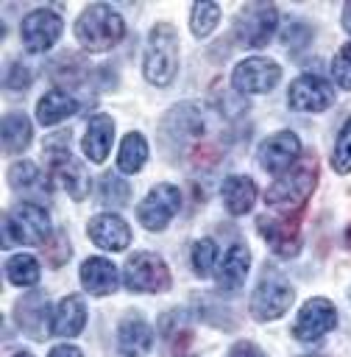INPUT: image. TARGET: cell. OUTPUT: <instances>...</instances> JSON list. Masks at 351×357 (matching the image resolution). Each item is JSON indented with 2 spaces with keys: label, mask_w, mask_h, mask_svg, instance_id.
<instances>
[{
  "label": "cell",
  "mask_w": 351,
  "mask_h": 357,
  "mask_svg": "<svg viewBox=\"0 0 351 357\" xmlns=\"http://www.w3.org/2000/svg\"><path fill=\"white\" fill-rule=\"evenodd\" d=\"M123 282L131 293H164L170 287V271L159 254L136 251L125 262Z\"/></svg>",
  "instance_id": "7"
},
{
  "label": "cell",
  "mask_w": 351,
  "mask_h": 357,
  "mask_svg": "<svg viewBox=\"0 0 351 357\" xmlns=\"http://www.w3.org/2000/svg\"><path fill=\"white\" fill-rule=\"evenodd\" d=\"M178 67V36L170 22H156L145 50V78L153 86H167Z\"/></svg>",
  "instance_id": "4"
},
{
  "label": "cell",
  "mask_w": 351,
  "mask_h": 357,
  "mask_svg": "<svg viewBox=\"0 0 351 357\" xmlns=\"http://www.w3.org/2000/svg\"><path fill=\"white\" fill-rule=\"evenodd\" d=\"M334 326H337V310H334V304L329 298H320L318 296V298H309L301 307V312H298V318L292 324V335L298 340H320Z\"/></svg>",
  "instance_id": "11"
},
{
  "label": "cell",
  "mask_w": 351,
  "mask_h": 357,
  "mask_svg": "<svg viewBox=\"0 0 351 357\" xmlns=\"http://www.w3.org/2000/svg\"><path fill=\"white\" fill-rule=\"evenodd\" d=\"M153 346V329L139 312H128L117 326V349L123 357H145Z\"/></svg>",
  "instance_id": "16"
},
{
  "label": "cell",
  "mask_w": 351,
  "mask_h": 357,
  "mask_svg": "<svg viewBox=\"0 0 351 357\" xmlns=\"http://www.w3.org/2000/svg\"><path fill=\"white\" fill-rule=\"evenodd\" d=\"M301 153V139L292 134V131H279V134H270L267 139H262L256 156H259V165L262 170L267 173H284L287 167L295 165Z\"/></svg>",
  "instance_id": "15"
},
{
  "label": "cell",
  "mask_w": 351,
  "mask_h": 357,
  "mask_svg": "<svg viewBox=\"0 0 351 357\" xmlns=\"http://www.w3.org/2000/svg\"><path fill=\"white\" fill-rule=\"evenodd\" d=\"M332 75L340 89H351V42L343 45L337 56L332 59Z\"/></svg>",
  "instance_id": "34"
},
{
  "label": "cell",
  "mask_w": 351,
  "mask_h": 357,
  "mask_svg": "<svg viewBox=\"0 0 351 357\" xmlns=\"http://www.w3.org/2000/svg\"><path fill=\"white\" fill-rule=\"evenodd\" d=\"M306 357H323V354H306Z\"/></svg>",
  "instance_id": "42"
},
{
  "label": "cell",
  "mask_w": 351,
  "mask_h": 357,
  "mask_svg": "<svg viewBox=\"0 0 351 357\" xmlns=\"http://www.w3.org/2000/svg\"><path fill=\"white\" fill-rule=\"evenodd\" d=\"M343 28L351 33V3H345V8H343Z\"/></svg>",
  "instance_id": "39"
},
{
  "label": "cell",
  "mask_w": 351,
  "mask_h": 357,
  "mask_svg": "<svg viewBox=\"0 0 351 357\" xmlns=\"http://www.w3.org/2000/svg\"><path fill=\"white\" fill-rule=\"evenodd\" d=\"M14 357H33V354H28V351H17Z\"/></svg>",
  "instance_id": "40"
},
{
  "label": "cell",
  "mask_w": 351,
  "mask_h": 357,
  "mask_svg": "<svg viewBox=\"0 0 351 357\" xmlns=\"http://www.w3.org/2000/svg\"><path fill=\"white\" fill-rule=\"evenodd\" d=\"M332 167L337 173H351V117L343 123L334 151H332Z\"/></svg>",
  "instance_id": "33"
},
{
  "label": "cell",
  "mask_w": 351,
  "mask_h": 357,
  "mask_svg": "<svg viewBox=\"0 0 351 357\" xmlns=\"http://www.w3.org/2000/svg\"><path fill=\"white\" fill-rule=\"evenodd\" d=\"M345 240H348V243H351V229H348V231H345Z\"/></svg>",
  "instance_id": "41"
},
{
  "label": "cell",
  "mask_w": 351,
  "mask_h": 357,
  "mask_svg": "<svg viewBox=\"0 0 351 357\" xmlns=\"http://www.w3.org/2000/svg\"><path fill=\"white\" fill-rule=\"evenodd\" d=\"M198 134H201V109L192 103H178L162 126V139L167 142L173 137L176 145H184V142L195 139Z\"/></svg>",
  "instance_id": "20"
},
{
  "label": "cell",
  "mask_w": 351,
  "mask_h": 357,
  "mask_svg": "<svg viewBox=\"0 0 351 357\" xmlns=\"http://www.w3.org/2000/svg\"><path fill=\"white\" fill-rule=\"evenodd\" d=\"M114 142V120L109 114H95L84 134V153L92 162H103Z\"/></svg>",
  "instance_id": "22"
},
{
  "label": "cell",
  "mask_w": 351,
  "mask_h": 357,
  "mask_svg": "<svg viewBox=\"0 0 351 357\" xmlns=\"http://www.w3.org/2000/svg\"><path fill=\"white\" fill-rule=\"evenodd\" d=\"M75 112H78V100H75L72 95L61 92V89L45 92V95L39 98V103H36V120H39L42 126L61 123L64 117H70V114H75Z\"/></svg>",
  "instance_id": "25"
},
{
  "label": "cell",
  "mask_w": 351,
  "mask_h": 357,
  "mask_svg": "<svg viewBox=\"0 0 351 357\" xmlns=\"http://www.w3.org/2000/svg\"><path fill=\"white\" fill-rule=\"evenodd\" d=\"M70 131H58V134H50L45 139V156H47V165H50V173L53 178L67 190L70 198L81 201L89 190V181H86V170L81 167V162L70 153Z\"/></svg>",
  "instance_id": "5"
},
{
  "label": "cell",
  "mask_w": 351,
  "mask_h": 357,
  "mask_svg": "<svg viewBox=\"0 0 351 357\" xmlns=\"http://www.w3.org/2000/svg\"><path fill=\"white\" fill-rule=\"evenodd\" d=\"M226 357H262V351H259L251 340H237V343L228 349Z\"/></svg>",
  "instance_id": "37"
},
{
  "label": "cell",
  "mask_w": 351,
  "mask_h": 357,
  "mask_svg": "<svg viewBox=\"0 0 351 357\" xmlns=\"http://www.w3.org/2000/svg\"><path fill=\"white\" fill-rule=\"evenodd\" d=\"M292 296H295V290L290 287V282L273 265H265V271L256 282V290L251 296V315L256 321H276L290 310Z\"/></svg>",
  "instance_id": "6"
},
{
  "label": "cell",
  "mask_w": 351,
  "mask_h": 357,
  "mask_svg": "<svg viewBox=\"0 0 351 357\" xmlns=\"http://www.w3.org/2000/svg\"><path fill=\"white\" fill-rule=\"evenodd\" d=\"M287 100H290V106H292L295 112H323V109L332 106L334 92H332V86H329L326 78L306 73V75H298V78L290 84Z\"/></svg>",
  "instance_id": "14"
},
{
  "label": "cell",
  "mask_w": 351,
  "mask_h": 357,
  "mask_svg": "<svg viewBox=\"0 0 351 357\" xmlns=\"http://www.w3.org/2000/svg\"><path fill=\"white\" fill-rule=\"evenodd\" d=\"M61 36V17L53 8H36L22 20V42L31 53L50 50Z\"/></svg>",
  "instance_id": "12"
},
{
  "label": "cell",
  "mask_w": 351,
  "mask_h": 357,
  "mask_svg": "<svg viewBox=\"0 0 351 357\" xmlns=\"http://www.w3.org/2000/svg\"><path fill=\"white\" fill-rule=\"evenodd\" d=\"M86 324V304H84V296H67L58 301L56 312H53V335L58 337H75Z\"/></svg>",
  "instance_id": "21"
},
{
  "label": "cell",
  "mask_w": 351,
  "mask_h": 357,
  "mask_svg": "<svg viewBox=\"0 0 351 357\" xmlns=\"http://www.w3.org/2000/svg\"><path fill=\"white\" fill-rule=\"evenodd\" d=\"M145 162H148V142H145V137L136 134V131L125 134V139L120 142L117 167H120L123 173H136Z\"/></svg>",
  "instance_id": "27"
},
{
  "label": "cell",
  "mask_w": 351,
  "mask_h": 357,
  "mask_svg": "<svg viewBox=\"0 0 351 357\" xmlns=\"http://www.w3.org/2000/svg\"><path fill=\"white\" fill-rule=\"evenodd\" d=\"M125 33V22L123 17L106 6V3H92L81 11L78 22H75V36L78 42L92 50V53H100V50H109L114 47Z\"/></svg>",
  "instance_id": "1"
},
{
  "label": "cell",
  "mask_w": 351,
  "mask_h": 357,
  "mask_svg": "<svg viewBox=\"0 0 351 357\" xmlns=\"http://www.w3.org/2000/svg\"><path fill=\"white\" fill-rule=\"evenodd\" d=\"M217 20H220V6L209 3V0L195 3L189 11V28L195 36H209L217 28Z\"/></svg>",
  "instance_id": "29"
},
{
  "label": "cell",
  "mask_w": 351,
  "mask_h": 357,
  "mask_svg": "<svg viewBox=\"0 0 351 357\" xmlns=\"http://www.w3.org/2000/svg\"><path fill=\"white\" fill-rule=\"evenodd\" d=\"M220 195H223V206L231 215H245L256 201V184L248 176H228L220 187Z\"/></svg>",
  "instance_id": "24"
},
{
  "label": "cell",
  "mask_w": 351,
  "mask_h": 357,
  "mask_svg": "<svg viewBox=\"0 0 351 357\" xmlns=\"http://www.w3.org/2000/svg\"><path fill=\"white\" fill-rule=\"evenodd\" d=\"M318 181V167L312 159L295 162L290 170H284L267 190H265V201L267 206H273L276 212H298L304 206V201L309 198V192L315 190Z\"/></svg>",
  "instance_id": "2"
},
{
  "label": "cell",
  "mask_w": 351,
  "mask_h": 357,
  "mask_svg": "<svg viewBox=\"0 0 351 357\" xmlns=\"http://www.w3.org/2000/svg\"><path fill=\"white\" fill-rule=\"evenodd\" d=\"M89 237L98 248H106V251H123L128 243H131V229L128 223L114 215V212H100L89 220Z\"/></svg>",
  "instance_id": "18"
},
{
  "label": "cell",
  "mask_w": 351,
  "mask_h": 357,
  "mask_svg": "<svg viewBox=\"0 0 351 357\" xmlns=\"http://www.w3.org/2000/svg\"><path fill=\"white\" fill-rule=\"evenodd\" d=\"M47 357H84V354H81V349H75V346H70V343H58L56 349H50Z\"/></svg>",
  "instance_id": "38"
},
{
  "label": "cell",
  "mask_w": 351,
  "mask_h": 357,
  "mask_svg": "<svg viewBox=\"0 0 351 357\" xmlns=\"http://www.w3.org/2000/svg\"><path fill=\"white\" fill-rule=\"evenodd\" d=\"M14 321L22 329V335L33 337V340H45L47 332L53 335V312H47V298L45 293L33 290L28 296H22L14 307Z\"/></svg>",
  "instance_id": "13"
},
{
  "label": "cell",
  "mask_w": 351,
  "mask_h": 357,
  "mask_svg": "<svg viewBox=\"0 0 351 357\" xmlns=\"http://www.w3.org/2000/svg\"><path fill=\"white\" fill-rule=\"evenodd\" d=\"M306 42H309V28L304 22H298V20H290L284 25V31H281V47L287 45L290 50H295V47H301Z\"/></svg>",
  "instance_id": "36"
},
{
  "label": "cell",
  "mask_w": 351,
  "mask_h": 357,
  "mask_svg": "<svg viewBox=\"0 0 351 357\" xmlns=\"http://www.w3.org/2000/svg\"><path fill=\"white\" fill-rule=\"evenodd\" d=\"M256 229L259 234L265 237V243L273 248V254L279 257H295L301 251V234H298V226L284 220V218H270V215H262L256 220Z\"/></svg>",
  "instance_id": "17"
},
{
  "label": "cell",
  "mask_w": 351,
  "mask_h": 357,
  "mask_svg": "<svg viewBox=\"0 0 351 357\" xmlns=\"http://www.w3.org/2000/svg\"><path fill=\"white\" fill-rule=\"evenodd\" d=\"M248 268H251V251H248V245L234 243L228 248V254L223 257L220 268H217V290L223 296H234L245 284Z\"/></svg>",
  "instance_id": "19"
},
{
  "label": "cell",
  "mask_w": 351,
  "mask_h": 357,
  "mask_svg": "<svg viewBox=\"0 0 351 357\" xmlns=\"http://www.w3.org/2000/svg\"><path fill=\"white\" fill-rule=\"evenodd\" d=\"M279 25V11L270 3H248L234 17V36L242 47H262Z\"/></svg>",
  "instance_id": "8"
},
{
  "label": "cell",
  "mask_w": 351,
  "mask_h": 357,
  "mask_svg": "<svg viewBox=\"0 0 351 357\" xmlns=\"http://www.w3.org/2000/svg\"><path fill=\"white\" fill-rule=\"evenodd\" d=\"M6 276L17 287H31L39 282V262L31 254H14L6 262Z\"/></svg>",
  "instance_id": "28"
},
{
  "label": "cell",
  "mask_w": 351,
  "mask_h": 357,
  "mask_svg": "<svg viewBox=\"0 0 351 357\" xmlns=\"http://www.w3.org/2000/svg\"><path fill=\"white\" fill-rule=\"evenodd\" d=\"M178 209H181V192H178V187L162 181V184H156L145 195V201H139L136 218H139V223L148 231H162L176 218Z\"/></svg>",
  "instance_id": "9"
},
{
  "label": "cell",
  "mask_w": 351,
  "mask_h": 357,
  "mask_svg": "<svg viewBox=\"0 0 351 357\" xmlns=\"http://www.w3.org/2000/svg\"><path fill=\"white\" fill-rule=\"evenodd\" d=\"M279 78H281V67L265 56H251L240 61L231 73V84L237 86V92H245V95L270 92L279 84Z\"/></svg>",
  "instance_id": "10"
},
{
  "label": "cell",
  "mask_w": 351,
  "mask_h": 357,
  "mask_svg": "<svg viewBox=\"0 0 351 357\" xmlns=\"http://www.w3.org/2000/svg\"><path fill=\"white\" fill-rule=\"evenodd\" d=\"M31 120L22 112H8L3 117V151L8 156L22 153L31 145Z\"/></svg>",
  "instance_id": "26"
},
{
  "label": "cell",
  "mask_w": 351,
  "mask_h": 357,
  "mask_svg": "<svg viewBox=\"0 0 351 357\" xmlns=\"http://www.w3.org/2000/svg\"><path fill=\"white\" fill-rule=\"evenodd\" d=\"M8 181L14 190L20 192H36V190H47V184L42 181V173L33 162H17L11 170H8Z\"/></svg>",
  "instance_id": "30"
},
{
  "label": "cell",
  "mask_w": 351,
  "mask_h": 357,
  "mask_svg": "<svg viewBox=\"0 0 351 357\" xmlns=\"http://www.w3.org/2000/svg\"><path fill=\"white\" fill-rule=\"evenodd\" d=\"M81 284L92 296H106L117 290V268L103 257H89L81 265Z\"/></svg>",
  "instance_id": "23"
},
{
  "label": "cell",
  "mask_w": 351,
  "mask_h": 357,
  "mask_svg": "<svg viewBox=\"0 0 351 357\" xmlns=\"http://www.w3.org/2000/svg\"><path fill=\"white\" fill-rule=\"evenodd\" d=\"M3 84H6L8 92H25L31 86V70L25 64H20V61H11L6 67V81Z\"/></svg>",
  "instance_id": "35"
},
{
  "label": "cell",
  "mask_w": 351,
  "mask_h": 357,
  "mask_svg": "<svg viewBox=\"0 0 351 357\" xmlns=\"http://www.w3.org/2000/svg\"><path fill=\"white\" fill-rule=\"evenodd\" d=\"M214 259H217V243L212 237H203L192 245V271H195V276L206 279L214 268Z\"/></svg>",
  "instance_id": "32"
},
{
  "label": "cell",
  "mask_w": 351,
  "mask_h": 357,
  "mask_svg": "<svg viewBox=\"0 0 351 357\" xmlns=\"http://www.w3.org/2000/svg\"><path fill=\"white\" fill-rule=\"evenodd\" d=\"M128 195H131L128 181H123V178H120V176H114V173L100 176L98 198H100L103 204H109V206H123V204H128Z\"/></svg>",
  "instance_id": "31"
},
{
  "label": "cell",
  "mask_w": 351,
  "mask_h": 357,
  "mask_svg": "<svg viewBox=\"0 0 351 357\" xmlns=\"http://www.w3.org/2000/svg\"><path fill=\"white\" fill-rule=\"evenodd\" d=\"M50 237V218L47 212L33 204L22 201L3 218V248L11 245H42Z\"/></svg>",
  "instance_id": "3"
}]
</instances>
